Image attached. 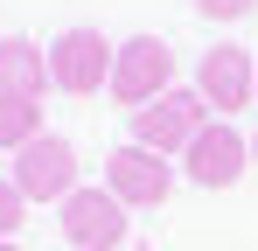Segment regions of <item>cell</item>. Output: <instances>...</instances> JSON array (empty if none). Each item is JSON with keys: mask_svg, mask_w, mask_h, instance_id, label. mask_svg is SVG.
Returning <instances> with one entry per match:
<instances>
[{"mask_svg": "<svg viewBox=\"0 0 258 251\" xmlns=\"http://www.w3.org/2000/svg\"><path fill=\"white\" fill-rule=\"evenodd\" d=\"M28 203H63L77 189V147L63 133H35L21 154H14V174H7Z\"/></svg>", "mask_w": 258, "mask_h": 251, "instance_id": "8", "label": "cell"}, {"mask_svg": "<svg viewBox=\"0 0 258 251\" xmlns=\"http://www.w3.org/2000/svg\"><path fill=\"white\" fill-rule=\"evenodd\" d=\"M196 91H203V105H210L216 119L251 112L258 105V63H251V49H244V42H210L203 63H196Z\"/></svg>", "mask_w": 258, "mask_h": 251, "instance_id": "1", "label": "cell"}, {"mask_svg": "<svg viewBox=\"0 0 258 251\" xmlns=\"http://www.w3.org/2000/svg\"><path fill=\"white\" fill-rule=\"evenodd\" d=\"M112 49H119V42H105L98 28H63V35L49 42V84H56L63 98L105 91V84H112Z\"/></svg>", "mask_w": 258, "mask_h": 251, "instance_id": "5", "label": "cell"}, {"mask_svg": "<svg viewBox=\"0 0 258 251\" xmlns=\"http://www.w3.org/2000/svg\"><path fill=\"white\" fill-rule=\"evenodd\" d=\"M56 223H63L70 251H119V244H126V230H133L126 203H119L112 189H84V181H77V189L63 196Z\"/></svg>", "mask_w": 258, "mask_h": 251, "instance_id": "3", "label": "cell"}, {"mask_svg": "<svg viewBox=\"0 0 258 251\" xmlns=\"http://www.w3.org/2000/svg\"><path fill=\"white\" fill-rule=\"evenodd\" d=\"M251 7H258V0H196V14H203V21H244Z\"/></svg>", "mask_w": 258, "mask_h": 251, "instance_id": "12", "label": "cell"}, {"mask_svg": "<svg viewBox=\"0 0 258 251\" xmlns=\"http://www.w3.org/2000/svg\"><path fill=\"white\" fill-rule=\"evenodd\" d=\"M251 161H258V140H251Z\"/></svg>", "mask_w": 258, "mask_h": 251, "instance_id": "14", "label": "cell"}, {"mask_svg": "<svg viewBox=\"0 0 258 251\" xmlns=\"http://www.w3.org/2000/svg\"><path fill=\"white\" fill-rule=\"evenodd\" d=\"M203 126H210V105H203V91H196V84H188V91L174 84V91H161L154 105H140V112H133V140L174 161V154H181V147H188Z\"/></svg>", "mask_w": 258, "mask_h": 251, "instance_id": "4", "label": "cell"}, {"mask_svg": "<svg viewBox=\"0 0 258 251\" xmlns=\"http://www.w3.org/2000/svg\"><path fill=\"white\" fill-rule=\"evenodd\" d=\"M0 251H21V244H14V237H0Z\"/></svg>", "mask_w": 258, "mask_h": 251, "instance_id": "13", "label": "cell"}, {"mask_svg": "<svg viewBox=\"0 0 258 251\" xmlns=\"http://www.w3.org/2000/svg\"><path fill=\"white\" fill-rule=\"evenodd\" d=\"M35 133H42V98L0 91V154H21V147H28Z\"/></svg>", "mask_w": 258, "mask_h": 251, "instance_id": "10", "label": "cell"}, {"mask_svg": "<svg viewBox=\"0 0 258 251\" xmlns=\"http://www.w3.org/2000/svg\"><path fill=\"white\" fill-rule=\"evenodd\" d=\"M105 189L126 209H161L174 196V161L154 154V147H140V140H126V147L105 154Z\"/></svg>", "mask_w": 258, "mask_h": 251, "instance_id": "6", "label": "cell"}, {"mask_svg": "<svg viewBox=\"0 0 258 251\" xmlns=\"http://www.w3.org/2000/svg\"><path fill=\"white\" fill-rule=\"evenodd\" d=\"M126 112H140V105H154L161 91H174V49L161 35H133L112 49V84H105Z\"/></svg>", "mask_w": 258, "mask_h": 251, "instance_id": "2", "label": "cell"}, {"mask_svg": "<svg viewBox=\"0 0 258 251\" xmlns=\"http://www.w3.org/2000/svg\"><path fill=\"white\" fill-rule=\"evenodd\" d=\"M21 223H28V196H21V189L0 174V237H14Z\"/></svg>", "mask_w": 258, "mask_h": 251, "instance_id": "11", "label": "cell"}, {"mask_svg": "<svg viewBox=\"0 0 258 251\" xmlns=\"http://www.w3.org/2000/svg\"><path fill=\"white\" fill-rule=\"evenodd\" d=\"M0 91H21V98H42L49 84V49H35L28 35H0Z\"/></svg>", "mask_w": 258, "mask_h": 251, "instance_id": "9", "label": "cell"}, {"mask_svg": "<svg viewBox=\"0 0 258 251\" xmlns=\"http://www.w3.org/2000/svg\"><path fill=\"white\" fill-rule=\"evenodd\" d=\"M244 167H251V140H244L230 119H210L188 147H181V174H188L196 189H237Z\"/></svg>", "mask_w": 258, "mask_h": 251, "instance_id": "7", "label": "cell"}]
</instances>
